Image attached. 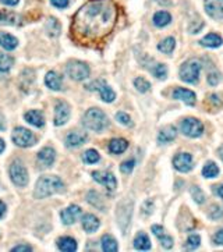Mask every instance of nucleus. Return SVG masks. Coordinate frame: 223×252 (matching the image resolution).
<instances>
[{
	"label": "nucleus",
	"instance_id": "obj_1",
	"mask_svg": "<svg viewBox=\"0 0 223 252\" xmlns=\"http://www.w3.org/2000/svg\"><path fill=\"white\" fill-rule=\"evenodd\" d=\"M117 20V7L112 0H92L75 13L71 35L80 44H96L111 34Z\"/></svg>",
	"mask_w": 223,
	"mask_h": 252
},
{
	"label": "nucleus",
	"instance_id": "obj_2",
	"mask_svg": "<svg viewBox=\"0 0 223 252\" xmlns=\"http://www.w3.org/2000/svg\"><path fill=\"white\" fill-rule=\"evenodd\" d=\"M63 188H65V184L59 177H56V176H42L38 180L37 185H35L34 195H35V198L39 199L47 198V197L53 195L56 192L63 191Z\"/></svg>",
	"mask_w": 223,
	"mask_h": 252
},
{
	"label": "nucleus",
	"instance_id": "obj_3",
	"mask_svg": "<svg viewBox=\"0 0 223 252\" xmlns=\"http://www.w3.org/2000/svg\"><path fill=\"white\" fill-rule=\"evenodd\" d=\"M83 123L88 130H92V131H96V133H101L109 126V120L106 117V115L103 113L102 110L96 108L89 109L84 115Z\"/></svg>",
	"mask_w": 223,
	"mask_h": 252
},
{
	"label": "nucleus",
	"instance_id": "obj_4",
	"mask_svg": "<svg viewBox=\"0 0 223 252\" xmlns=\"http://www.w3.org/2000/svg\"><path fill=\"white\" fill-rule=\"evenodd\" d=\"M201 64L198 60H188L180 69V78L187 84H197L200 78Z\"/></svg>",
	"mask_w": 223,
	"mask_h": 252
},
{
	"label": "nucleus",
	"instance_id": "obj_5",
	"mask_svg": "<svg viewBox=\"0 0 223 252\" xmlns=\"http://www.w3.org/2000/svg\"><path fill=\"white\" fill-rule=\"evenodd\" d=\"M10 179L17 187H25L28 184V171L19 159H16L10 166Z\"/></svg>",
	"mask_w": 223,
	"mask_h": 252
},
{
	"label": "nucleus",
	"instance_id": "obj_6",
	"mask_svg": "<svg viewBox=\"0 0 223 252\" xmlns=\"http://www.w3.org/2000/svg\"><path fill=\"white\" fill-rule=\"evenodd\" d=\"M13 142L17 145V146H21V148H28V146H32L35 144V135L32 134L29 130L27 128H22V127H17L14 128L13 131Z\"/></svg>",
	"mask_w": 223,
	"mask_h": 252
},
{
	"label": "nucleus",
	"instance_id": "obj_7",
	"mask_svg": "<svg viewBox=\"0 0 223 252\" xmlns=\"http://www.w3.org/2000/svg\"><path fill=\"white\" fill-rule=\"evenodd\" d=\"M66 71L68 74V77L75 81H83L89 77V67L83 62H70L67 64Z\"/></svg>",
	"mask_w": 223,
	"mask_h": 252
},
{
	"label": "nucleus",
	"instance_id": "obj_8",
	"mask_svg": "<svg viewBox=\"0 0 223 252\" xmlns=\"http://www.w3.org/2000/svg\"><path fill=\"white\" fill-rule=\"evenodd\" d=\"M180 128H181L183 134H186L187 137H191V138H197L204 133L202 123L197 118H184L180 124Z\"/></svg>",
	"mask_w": 223,
	"mask_h": 252
},
{
	"label": "nucleus",
	"instance_id": "obj_9",
	"mask_svg": "<svg viewBox=\"0 0 223 252\" xmlns=\"http://www.w3.org/2000/svg\"><path fill=\"white\" fill-rule=\"evenodd\" d=\"M87 90L98 91L99 95H101V98H102V100L108 102V103H109V102H113L114 98H116L114 92L112 91L111 87L103 81V80H96V81L91 82L89 85H87Z\"/></svg>",
	"mask_w": 223,
	"mask_h": 252
},
{
	"label": "nucleus",
	"instance_id": "obj_10",
	"mask_svg": "<svg viewBox=\"0 0 223 252\" xmlns=\"http://www.w3.org/2000/svg\"><path fill=\"white\" fill-rule=\"evenodd\" d=\"M204 6L205 11L208 13L209 17L215 18V20H222L223 0H205Z\"/></svg>",
	"mask_w": 223,
	"mask_h": 252
},
{
	"label": "nucleus",
	"instance_id": "obj_11",
	"mask_svg": "<svg viewBox=\"0 0 223 252\" xmlns=\"http://www.w3.org/2000/svg\"><path fill=\"white\" fill-rule=\"evenodd\" d=\"M173 166L176 167V170L187 173L193 169V156L190 153H178L173 159Z\"/></svg>",
	"mask_w": 223,
	"mask_h": 252
},
{
	"label": "nucleus",
	"instance_id": "obj_12",
	"mask_svg": "<svg viewBox=\"0 0 223 252\" xmlns=\"http://www.w3.org/2000/svg\"><path fill=\"white\" fill-rule=\"evenodd\" d=\"M92 179L95 181H98L99 184H102L106 187V189L109 191H113L116 188V179L114 176L109 173V171H93L92 173Z\"/></svg>",
	"mask_w": 223,
	"mask_h": 252
},
{
	"label": "nucleus",
	"instance_id": "obj_13",
	"mask_svg": "<svg viewBox=\"0 0 223 252\" xmlns=\"http://www.w3.org/2000/svg\"><path fill=\"white\" fill-rule=\"evenodd\" d=\"M70 117V108L66 102H57L55 108V124L56 126H63L67 123Z\"/></svg>",
	"mask_w": 223,
	"mask_h": 252
},
{
	"label": "nucleus",
	"instance_id": "obj_14",
	"mask_svg": "<svg viewBox=\"0 0 223 252\" xmlns=\"http://www.w3.org/2000/svg\"><path fill=\"white\" fill-rule=\"evenodd\" d=\"M119 210L123 212V216H117L119 219V223H120V227L123 230L127 229V226L130 223L131 220V213H133V202L131 201H123L119 206Z\"/></svg>",
	"mask_w": 223,
	"mask_h": 252
},
{
	"label": "nucleus",
	"instance_id": "obj_15",
	"mask_svg": "<svg viewBox=\"0 0 223 252\" xmlns=\"http://www.w3.org/2000/svg\"><path fill=\"white\" fill-rule=\"evenodd\" d=\"M60 216H62V220H63L65 225H74L75 222H77V219L81 216V207L77 206V205H71V206L66 207Z\"/></svg>",
	"mask_w": 223,
	"mask_h": 252
},
{
	"label": "nucleus",
	"instance_id": "obj_16",
	"mask_svg": "<svg viewBox=\"0 0 223 252\" xmlns=\"http://www.w3.org/2000/svg\"><path fill=\"white\" fill-rule=\"evenodd\" d=\"M152 233L158 237L159 240H160V244H162V247L165 248V250H170L172 248V245H173V240H172V237L170 235H167L165 233V229L162 227V226H152Z\"/></svg>",
	"mask_w": 223,
	"mask_h": 252
},
{
	"label": "nucleus",
	"instance_id": "obj_17",
	"mask_svg": "<svg viewBox=\"0 0 223 252\" xmlns=\"http://www.w3.org/2000/svg\"><path fill=\"white\" fill-rule=\"evenodd\" d=\"M173 98L178 100H183L188 106H194L195 105V93L191 91L184 90V88H177L173 92Z\"/></svg>",
	"mask_w": 223,
	"mask_h": 252
},
{
	"label": "nucleus",
	"instance_id": "obj_18",
	"mask_svg": "<svg viewBox=\"0 0 223 252\" xmlns=\"http://www.w3.org/2000/svg\"><path fill=\"white\" fill-rule=\"evenodd\" d=\"M87 141V134L83 131H71L70 134L66 137V145L70 148L80 146Z\"/></svg>",
	"mask_w": 223,
	"mask_h": 252
},
{
	"label": "nucleus",
	"instance_id": "obj_19",
	"mask_svg": "<svg viewBox=\"0 0 223 252\" xmlns=\"http://www.w3.org/2000/svg\"><path fill=\"white\" fill-rule=\"evenodd\" d=\"M56 153L53 151V148H44L41 152L38 153V160L39 163H42L44 166H52L53 162H55Z\"/></svg>",
	"mask_w": 223,
	"mask_h": 252
},
{
	"label": "nucleus",
	"instance_id": "obj_20",
	"mask_svg": "<svg viewBox=\"0 0 223 252\" xmlns=\"http://www.w3.org/2000/svg\"><path fill=\"white\" fill-rule=\"evenodd\" d=\"M83 227L87 233H95V231L99 229V220H98V217L93 216L91 213L84 215Z\"/></svg>",
	"mask_w": 223,
	"mask_h": 252
},
{
	"label": "nucleus",
	"instance_id": "obj_21",
	"mask_svg": "<svg viewBox=\"0 0 223 252\" xmlns=\"http://www.w3.org/2000/svg\"><path fill=\"white\" fill-rule=\"evenodd\" d=\"M25 120L27 123H29L31 126L34 127H44L45 124V120H44V116L39 110H29L25 113Z\"/></svg>",
	"mask_w": 223,
	"mask_h": 252
},
{
	"label": "nucleus",
	"instance_id": "obj_22",
	"mask_svg": "<svg viewBox=\"0 0 223 252\" xmlns=\"http://www.w3.org/2000/svg\"><path fill=\"white\" fill-rule=\"evenodd\" d=\"M45 84L50 90L60 91L62 90V77L55 71H49L45 77Z\"/></svg>",
	"mask_w": 223,
	"mask_h": 252
},
{
	"label": "nucleus",
	"instance_id": "obj_23",
	"mask_svg": "<svg viewBox=\"0 0 223 252\" xmlns=\"http://www.w3.org/2000/svg\"><path fill=\"white\" fill-rule=\"evenodd\" d=\"M177 131L175 127H165L163 130H160V133L158 135V141L160 144H167V142H172L175 138H176Z\"/></svg>",
	"mask_w": 223,
	"mask_h": 252
},
{
	"label": "nucleus",
	"instance_id": "obj_24",
	"mask_svg": "<svg viewBox=\"0 0 223 252\" xmlns=\"http://www.w3.org/2000/svg\"><path fill=\"white\" fill-rule=\"evenodd\" d=\"M19 45V41L17 38L11 36L10 34H4V32H0V46L4 47L6 50H13L16 49Z\"/></svg>",
	"mask_w": 223,
	"mask_h": 252
},
{
	"label": "nucleus",
	"instance_id": "obj_25",
	"mask_svg": "<svg viewBox=\"0 0 223 252\" xmlns=\"http://www.w3.org/2000/svg\"><path fill=\"white\" fill-rule=\"evenodd\" d=\"M57 247H59L60 251L74 252L77 250V243H75L74 238H71V237H62L57 241Z\"/></svg>",
	"mask_w": 223,
	"mask_h": 252
},
{
	"label": "nucleus",
	"instance_id": "obj_26",
	"mask_svg": "<svg viewBox=\"0 0 223 252\" xmlns=\"http://www.w3.org/2000/svg\"><path fill=\"white\" fill-rule=\"evenodd\" d=\"M129 148V142L126 139H121V138H116V139H112L109 142V151L111 153H116V155H120L126 149Z\"/></svg>",
	"mask_w": 223,
	"mask_h": 252
},
{
	"label": "nucleus",
	"instance_id": "obj_27",
	"mask_svg": "<svg viewBox=\"0 0 223 252\" xmlns=\"http://www.w3.org/2000/svg\"><path fill=\"white\" fill-rule=\"evenodd\" d=\"M0 24L1 25H16V24H19V16L11 11L1 10L0 11Z\"/></svg>",
	"mask_w": 223,
	"mask_h": 252
},
{
	"label": "nucleus",
	"instance_id": "obj_28",
	"mask_svg": "<svg viewBox=\"0 0 223 252\" xmlns=\"http://www.w3.org/2000/svg\"><path fill=\"white\" fill-rule=\"evenodd\" d=\"M134 247L135 250H139V251H148L151 250V241H149L148 235L145 233H139L135 240H134Z\"/></svg>",
	"mask_w": 223,
	"mask_h": 252
},
{
	"label": "nucleus",
	"instance_id": "obj_29",
	"mask_svg": "<svg viewBox=\"0 0 223 252\" xmlns=\"http://www.w3.org/2000/svg\"><path fill=\"white\" fill-rule=\"evenodd\" d=\"M223 44V39L216 34H209L201 39V45L206 47H219Z\"/></svg>",
	"mask_w": 223,
	"mask_h": 252
},
{
	"label": "nucleus",
	"instance_id": "obj_30",
	"mask_svg": "<svg viewBox=\"0 0 223 252\" xmlns=\"http://www.w3.org/2000/svg\"><path fill=\"white\" fill-rule=\"evenodd\" d=\"M170 21H172V17L167 11H158L154 16V24L159 28L166 27L167 24H170Z\"/></svg>",
	"mask_w": 223,
	"mask_h": 252
},
{
	"label": "nucleus",
	"instance_id": "obj_31",
	"mask_svg": "<svg viewBox=\"0 0 223 252\" xmlns=\"http://www.w3.org/2000/svg\"><path fill=\"white\" fill-rule=\"evenodd\" d=\"M87 201H88L91 205H93L95 207H98L99 210H103V207H105L102 197H101L96 191H89V192H88V195H87Z\"/></svg>",
	"mask_w": 223,
	"mask_h": 252
},
{
	"label": "nucleus",
	"instance_id": "obj_32",
	"mask_svg": "<svg viewBox=\"0 0 223 252\" xmlns=\"http://www.w3.org/2000/svg\"><path fill=\"white\" fill-rule=\"evenodd\" d=\"M102 250L105 252L117 251V243L112 235L106 234L102 237Z\"/></svg>",
	"mask_w": 223,
	"mask_h": 252
},
{
	"label": "nucleus",
	"instance_id": "obj_33",
	"mask_svg": "<svg viewBox=\"0 0 223 252\" xmlns=\"http://www.w3.org/2000/svg\"><path fill=\"white\" fill-rule=\"evenodd\" d=\"M175 46H176V42H175V38H166V39H163L160 44L158 45V49L162 52V53L165 54H169L173 52V49H175Z\"/></svg>",
	"mask_w": 223,
	"mask_h": 252
},
{
	"label": "nucleus",
	"instance_id": "obj_34",
	"mask_svg": "<svg viewBox=\"0 0 223 252\" xmlns=\"http://www.w3.org/2000/svg\"><path fill=\"white\" fill-rule=\"evenodd\" d=\"M218 174H219V167L214 162H208L202 169V176L206 179H214Z\"/></svg>",
	"mask_w": 223,
	"mask_h": 252
},
{
	"label": "nucleus",
	"instance_id": "obj_35",
	"mask_svg": "<svg viewBox=\"0 0 223 252\" xmlns=\"http://www.w3.org/2000/svg\"><path fill=\"white\" fill-rule=\"evenodd\" d=\"M14 63V59L6 53H0V72L10 71L11 66Z\"/></svg>",
	"mask_w": 223,
	"mask_h": 252
},
{
	"label": "nucleus",
	"instance_id": "obj_36",
	"mask_svg": "<svg viewBox=\"0 0 223 252\" xmlns=\"http://www.w3.org/2000/svg\"><path fill=\"white\" fill-rule=\"evenodd\" d=\"M46 31L49 35L57 36L60 34V24L56 18H49L46 24Z\"/></svg>",
	"mask_w": 223,
	"mask_h": 252
},
{
	"label": "nucleus",
	"instance_id": "obj_37",
	"mask_svg": "<svg viewBox=\"0 0 223 252\" xmlns=\"http://www.w3.org/2000/svg\"><path fill=\"white\" fill-rule=\"evenodd\" d=\"M83 159L85 163H88V164H93V163L99 162V159H101V158H99V153L96 152L95 149H88L87 152L84 153Z\"/></svg>",
	"mask_w": 223,
	"mask_h": 252
},
{
	"label": "nucleus",
	"instance_id": "obj_38",
	"mask_svg": "<svg viewBox=\"0 0 223 252\" xmlns=\"http://www.w3.org/2000/svg\"><path fill=\"white\" fill-rule=\"evenodd\" d=\"M151 71H152V74H154L156 78H159V80H165V78H166V67H165L163 64L155 63L154 69H151Z\"/></svg>",
	"mask_w": 223,
	"mask_h": 252
},
{
	"label": "nucleus",
	"instance_id": "obj_39",
	"mask_svg": "<svg viewBox=\"0 0 223 252\" xmlns=\"http://www.w3.org/2000/svg\"><path fill=\"white\" fill-rule=\"evenodd\" d=\"M200 244H201V238H200V235L197 234H191L188 238H187V243H186V248L187 250H197L198 247H200Z\"/></svg>",
	"mask_w": 223,
	"mask_h": 252
},
{
	"label": "nucleus",
	"instance_id": "obj_40",
	"mask_svg": "<svg viewBox=\"0 0 223 252\" xmlns=\"http://www.w3.org/2000/svg\"><path fill=\"white\" fill-rule=\"evenodd\" d=\"M191 195H193V198H194V201L197 204H202L205 201L204 192L201 191L200 187H197V185H194V187L191 188Z\"/></svg>",
	"mask_w": 223,
	"mask_h": 252
},
{
	"label": "nucleus",
	"instance_id": "obj_41",
	"mask_svg": "<svg viewBox=\"0 0 223 252\" xmlns=\"http://www.w3.org/2000/svg\"><path fill=\"white\" fill-rule=\"evenodd\" d=\"M134 85H135V88L139 91V92H147L149 90V87H151V84H149L147 80H144V78H135L134 80Z\"/></svg>",
	"mask_w": 223,
	"mask_h": 252
},
{
	"label": "nucleus",
	"instance_id": "obj_42",
	"mask_svg": "<svg viewBox=\"0 0 223 252\" xmlns=\"http://www.w3.org/2000/svg\"><path fill=\"white\" fill-rule=\"evenodd\" d=\"M116 118H117V121L119 123H121V124H124V126H133V121H131V118L129 115H126L124 112H120V113H117V116H116Z\"/></svg>",
	"mask_w": 223,
	"mask_h": 252
},
{
	"label": "nucleus",
	"instance_id": "obj_43",
	"mask_svg": "<svg viewBox=\"0 0 223 252\" xmlns=\"http://www.w3.org/2000/svg\"><path fill=\"white\" fill-rule=\"evenodd\" d=\"M134 166H135V162L134 160H127V162H123L120 166V171L121 173H124V174H130L133 169H134Z\"/></svg>",
	"mask_w": 223,
	"mask_h": 252
},
{
	"label": "nucleus",
	"instance_id": "obj_44",
	"mask_svg": "<svg viewBox=\"0 0 223 252\" xmlns=\"http://www.w3.org/2000/svg\"><path fill=\"white\" fill-rule=\"evenodd\" d=\"M208 82L209 85H218L221 82V74L218 71H211L208 74Z\"/></svg>",
	"mask_w": 223,
	"mask_h": 252
},
{
	"label": "nucleus",
	"instance_id": "obj_45",
	"mask_svg": "<svg viewBox=\"0 0 223 252\" xmlns=\"http://www.w3.org/2000/svg\"><path fill=\"white\" fill-rule=\"evenodd\" d=\"M223 216V209H221V206H214L209 212V217L211 219H218V217Z\"/></svg>",
	"mask_w": 223,
	"mask_h": 252
},
{
	"label": "nucleus",
	"instance_id": "obj_46",
	"mask_svg": "<svg viewBox=\"0 0 223 252\" xmlns=\"http://www.w3.org/2000/svg\"><path fill=\"white\" fill-rule=\"evenodd\" d=\"M50 3L57 9H65L68 6V0H50Z\"/></svg>",
	"mask_w": 223,
	"mask_h": 252
},
{
	"label": "nucleus",
	"instance_id": "obj_47",
	"mask_svg": "<svg viewBox=\"0 0 223 252\" xmlns=\"http://www.w3.org/2000/svg\"><path fill=\"white\" fill-rule=\"evenodd\" d=\"M214 241L215 244H218V245H223V229L222 230H219L214 237Z\"/></svg>",
	"mask_w": 223,
	"mask_h": 252
},
{
	"label": "nucleus",
	"instance_id": "obj_48",
	"mask_svg": "<svg viewBox=\"0 0 223 252\" xmlns=\"http://www.w3.org/2000/svg\"><path fill=\"white\" fill-rule=\"evenodd\" d=\"M13 251H32V247H29V245H19V247H14Z\"/></svg>",
	"mask_w": 223,
	"mask_h": 252
},
{
	"label": "nucleus",
	"instance_id": "obj_49",
	"mask_svg": "<svg viewBox=\"0 0 223 252\" xmlns=\"http://www.w3.org/2000/svg\"><path fill=\"white\" fill-rule=\"evenodd\" d=\"M0 1L6 6H17L20 0H0Z\"/></svg>",
	"mask_w": 223,
	"mask_h": 252
},
{
	"label": "nucleus",
	"instance_id": "obj_50",
	"mask_svg": "<svg viewBox=\"0 0 223 252\" xmlns=\"http://www.w3.org/2000/svg\"><path fill=\"white\" fill-rule=\"evenodd\" d=\"M209 100H211L212 103H216L218 106L221 105V102H219V99H218V96H216V95H209Z\"/></svg>",
	"mask_w": 223,
	"mask_h": 252
},
{
	"label": "nucleus",
	"instance_id": "obj_51",
	"mask_svg": "<svg viewBox=\"0 0 223 252\" xmlns=\"http://www.w3.org/2000/svg\"><path fill=\"white\" fill-rule=\"evenodd\" d=\"M4 212H6V205L0 201V217L4 215Z\"/></svg>",
	"mask_w": 223,
	"mask_h": 252
},
{
	"label": "nucleus",
	"instance_id": "obj_52",
	"mask_svg": "<svg viewBox=\"0 0 223 252\" xmlns=\"http://www.w3.org/2000/svg\"><path fill=\"white\" fill-rule=\"evenodd\" d=\"M155 1H158L159 4H162V6H169L172 3V0H155Z\"/></svg>",
	"mask_w": 223,
	"mask_h": 252
},
{
	"label": "nucleus",
	"instance_id": "obj_53",
	"mask_svg": "<svg viewBox=\"0 0 223 252\" xmlns=\"http://www.w3.org/2000/svg\"><path fill=\"white\" fill-rule=\"evenodd\" d=\"M218 195H221V198L223 199V185H218V188H216V191H215Z\"/></svg>",
	"mask_w": 223,
	"mask_h": 252
},
{
	"label": "nucleus",
	"instance_id": "obj_54",
	"mask_svg": "<svg viewBox=\"0 0 223 252\" xmlns=\"http://www.w3.org/2000/svg\"><path fill=\"white\" fill-rule=\"evenodd\" d=\"M4 148H6V144H4V141H3V139L0 138V153L4 151Z\"/></svg>",
	"mask_w": 223,
	"mask_h": 252
},
{
	"label": "nucleus",
	"instance_id": "obj_55",
	"mask_svg": "<svg viewBox=\"0 0 223 252\" xmlns=\"http://www.w3.org/2000/svg\"><path fill=\"white\" fill-rule=\"evenodd\" d=\"M218 153H219V156H221V159H222V162H223V146L218 151Z\"/></svg>",
	"mask_w": 223,
	"mask_h": 252
}]
</instances>
